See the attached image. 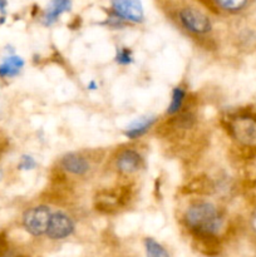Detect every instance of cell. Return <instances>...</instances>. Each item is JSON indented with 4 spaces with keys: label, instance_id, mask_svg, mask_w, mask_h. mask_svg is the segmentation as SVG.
Returning a JSON list of instances; mask_svg holds the SVG:
<instances>
[{
    "label": "cell",
    "instance_id": "1",
    "mask_svg": "<svg viewBox=\"0 0 256 257\" xmlns=\"http://www.w3.org/2000/svg\"><path fill=\"white\" fill-rule=\"evenodd\" d=\"M181 221L201 253L210 257L220 255L227 232V222L222 210L208 201H195L186 208Z\"/></svg>",
    "mask_w": 256,
    "mask_h": 257
},
{
    "label": "cell",
    "instance_id": "2",
    "mask_svg": "<svg viewBox=\"0 0 256 257\" xmlns=\"http://www.w3.org/2000/svg\"><path fill=\"white\" fill-rule=\"evenodd\" d=\"M226 131L240 148L256 151V114L240 112L226 118Z\"/></svg>",
    "mask_w": 256,
    "mask_h": 257
},
{
    "label": "cell",
    "instance_id": "3",
    "mask_svg": "<svg viewBox=\"0 0 256 257\" xmlns=\"http://www.w3.org/2000/svg\"><path fill=\"white\" fill-rule=\"evenodd\" d=\"M176 18L182 29L195 37H203L212 30L208 15L192 5H186L176 13Z\"/></svg>",
    "mask_w": 256,
    "mask_h": 257
},
{
    "label": "cell",
    "instance_id": "4",
    "mask_svg": "<svg viewBox=\"0 0 256 257\" xmlns=\"http://www.w3.org/2000/svg\"><path fill=\"white\" fill-rule=\"evenodd\" d=\"M50 216H52V211L48 206H33L23 213V228L33 237H43L47 232Z\"/></svg>",
    "mask_w": 256,
    "mask_h": 257
},
{
    "label": "cell",
    "instance_id": "5",
    "mask_svg": "<svg viewBox=\"0 0 256 257\" xmlns=\"http://www.w3.org/2000/svg\"><path fill=\"white\" fill-rule=\"evenodd\" d=\"M74 231V220L63 211H55V212H52V216H50L45 237L52 241H63L70 237Z\"/></svg>",
    "mask_w": 256,
    "mask_h": 257
},
{
    "label": "cell",
    "instance_id": "6",
    "mask_svg": "<svg viewBox=\"0 0 256 257\" xmlns=\"http://www.w3.org/2000/svg\"><path fill=\"white\" fill-rule=\"evenodd\" d=\"M109 12L125 23L140 24L145 20L142 0H110Z\"/></svg>",
    "mask_w": 256,
    "mask_h": 257
},
{
    "label": "cell",
    "instance_id": "7",
    "mask_svg": "<svg viewBox=\"0 0 256 257\" xmlns=\"http://www.w3.org/2000/svg\"><path fill=\"white\" fill-rule=\"evenodd\" d=\"M114 167L120 175H133L143 167V157L133 148H123L114 157Z\"/></svg>",
    "mask_w": 256,
    "mask_h": 257
},
{
    "label": "cell",
    "instance_id": "8",
    "mask_svg": "<svg viewBox=\"0 0 256 257\" xmlns=\"http://www.w3.org/2000/svg\"><path fill=\"white\" fill-rule=\"evenodd\" d=\"M60 168L64 172L75 177H83L90 170V163L83 155L77 152H69L60 158Z\"/></svg>",
    "mask_w": 256,
    "mask_h": 257
},
{
    "label": "cell",
    "instance_id": "9",
    "mask_svg": "<svg viewBox=\"0 0 256 257\" xmlns=\"http://www.w3.org/2000/svg\"><path fill=\"white\" fill-rule=\"evenodd\" d=\"M127 198V195L122 191H100L95 198V207L97 210L104 213L115 212L118 208L122 207L123 201Z\"/></svg>",
    "mask_w": 256,
    "mask_h": 257
},
{
    "label": "cell",
    "instance_id": "10",
    "mask_svg": "<svg viewBox=\"0 0 256 257\" xmlns=\"http://www.w3.org/2000/svg\"><path fill=\"white\" fill-rule=\"evenodd\" d=\"M157 122V118L155 115H146V117H140L133 120L124 131V136L128 140H137L145 136L151 128Z\"/></svg>",
    "mask_w": 256,
    "mask_h": 257
},
{
    "label": "cell",
    "instance_id": "11",
    "mask_svg": "<svg viewBox=\"0 0 256 257\" xmlns=\"http://www.w3.org/2000/svg\"><path fill=\"white\" fill-rule=\"evenodd\" d=\"M70 7H72V0H52L43 14L42 23L45 27L54 24L63 13L69 12Z\"/></svg>",
    "mask_w": 256,
    "mask_h": 257
},
{
    "label": "cell",
    "instance_id": "12",
    "mask_svg": "<svg viewBox=\"0 0 256 257\" xmlns=\"http://www.w3.org/2000/svg\"><path fill=\"white\" fill-rule=\"evenodd\" d=\"M24 67V60L18 55H9L0 64V78H13Z\"/></svg>",
    "mask_w": 256,
    "mask_h": 257
},
{
    "label": "cell",
    "instance_id": "13",
    "mask_svg": "<svg viewBox=\"0 0 256 257\" xmlns=\"http://www.w3.org/2000/svg\"><path fill=\"white\" fill-rule=\"evenodd\" d=\"M250 0H212V12L236 14L248 5Z\"/></svg>",
    "mask_w": 256,
    "mask_h": 257
},
{
    "label": "cell",
    "instance_id": "14",
    "mask_svg": "<svg viewBox=\"0 0 256 257\" xmlns=\"http://www.w3.org/2000/svg\"><path fill=\"white\" fill-rule=\"evenodd\" d=\"M186 98H187V92H186L185 88L181 87V85L173 88L172 94H171V102L167 110H166V114L171 117V115L180 113L185 107Z\"/></svg>",
    "mask_w": 256,
    "mask_h": 257
},
{
    "label": "cell",
    "instance_id": "15",
    "mask_svg": "<svg viewBox=\"0 0 256 257\" xmlns=\"http://www.w3.org/2000/svg\"><path fill=\"white\" fill-rule=\"evenodd\" d=\"M0 257H30L27 252L9 241L5 233H0Z\"/></svg>",
    "mask_w": 256,
    "mask_h": 257
},
{
    "label": "cell",
    "instance_id": "16",
    "mask_svg": "<svg viewBox=\"0 0 256 257\" xmlns=\"http://www.w3.org/2000/svg\"><path fill=\"white\" fill-rule=\"evenodd\" d=\"M143 245H145L146 256L147 257H170L168 251L155 238L146 237L143 241Z\"/></svg>",
    "mask_w": 256,
    "mask_h": 257
},
{
    "label": "cell",
    "instance_id": "17",
    "mask_svg": "<svg viewBox=\"0 0 256 257\" xmlns=\"http://www.w3.org/2000/svg\"><path fill=\"white\" fill-rule=\"evenodd\" d=\"M115 62L119 65H130L133 62L132 50L127 47L117 48V52H115Z\"/></svg>",
    "mask_w": 256,
    "mask_h": 257
},
{
    "label": "cell",
    "instance_id": "18",
    "mask_svg": "<svg viewBox=\"0 0 256 257\" xmlns=\"http://www.w3.org/2000/svg\"><path fill=\"white\" fill-rule=\"evenodd\" d=\"M37 167V161L34 160V157L29 155H24L20 158V162L18 165V168L22 171H32Z\"/></svg>",
    "mask_w": 256,
    "mask_h": 257
},
{
    "label": "cell",
    "instance_id": "19",
    "mask_svg": "<svg viewBox=\"0 0 256 257\" xmlns=\"http://www.w3.org/2000/svg\"><path fill=\"white\" fill-rule=\"evenodd\" d=\"M247 227L252 238L256 241V206L252 208V211L250 212V216H248Z\"/></svg>",
    "mask_w": 256,
    "mask_h": 257
},
{
    "label": "cell",
    "instance_id": "20",
    "mask_svg": "<svg viewBox=\"0 0 256 257\" xmlns=\"http://www.w3.org/2000/svg\"><path fill=\"white\" fill-rule=\"evenodd\" d=\"M8 0H0V13L5 14V9H7Z\"/></svg>",
    "mask_w": 256,
    "mask_h": 257
},
{
    "label": "cell",
    "instance_id": "21",
    "mask_svg": "<svg viewBox=\"0 0 256 257\" xmlns=\"http://www.w3.org/2000/svg\"><path fill=\"white\" fill-rule=\"evenodd\" d=\"M88 87H89V89H93V90L97 89V84H95L94 82H90V83H89V85H88Z\"/></svg>",
    "mask_w": 256,
    "mask_h": 257
}]
</instances>
